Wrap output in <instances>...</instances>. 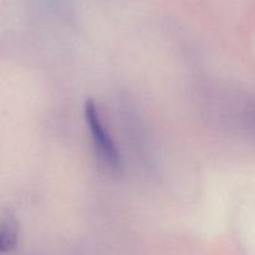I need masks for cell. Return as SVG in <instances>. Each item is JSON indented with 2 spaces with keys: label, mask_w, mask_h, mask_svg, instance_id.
<instances>
[{
  "label": "cell",
  "mask_w": 255,
  "mask_h": 255,
  "mask_svg": "<svg viewBox=\"0 0 255 255\" xmlns=\"http://www.w3.org/2000/svg\"><path fill=\"white\" fill-rule=\"evenodd\" d=\"M17 226L12 218H5L1 222L0 228V251L2 253H9L14 251L17 246Z\"/></svg>",
  "instance_id": "obj_2"
},
{
  "label": "cell",
  "mask_w": 255,
  "mask_h": 255,
  "mask_svg": "<svg viewBox=\"0 0 255 255\" xmlns=\"http://www.w3.org/2000/svg\"><path fill=\"white\" fill-rule=\"evenodd\" d=\"M85 121H86L87 128L91 133L92 142L95 144L97 154L101 157L102 161L111 167L115 171H121L124 168V161H122L121 153L117 149L116 143L112 137L110 136L104 121H102L101 114L99 107L92 100H87L84 107Z\"/></svg>",
  "instance_id": "obj_1"
}]
</instances>
